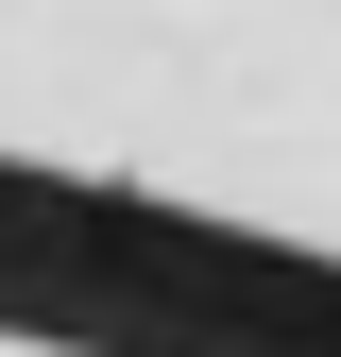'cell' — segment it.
<instances>
[{
  "instance_id": "1",
  "label": "cell",
  "mask_w": 341,
  "mask_h": 357,
  "mask_svg": "<svg viewBox=\"0 0 341 357\" xmlns=\"http://www.w3.org/2000/svg\"><path fill=\"white\" fill-rule=\"evenodd\" d=\"M0 357H341V306L188 221L154 102L52 0H0Z\"/></svg>"
}]
</instances>
